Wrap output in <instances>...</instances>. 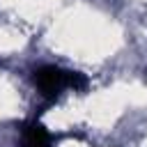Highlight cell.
Instances as JSON below:
<instances>
[{
  "instance_id": "cell-1",
  "label": "cell",
  "mask_w": 147,
  "mask_h": 147,
  "mask_svg": "<svg viewBox=\"0 0 147 147\" xmlns=\"http://www.w3.org/2000/svg\"><path fill=\"white\" fill-rule=\"evenodd\" d=\"M34 85L44 96H57L62 90H83L87 85V78L78 71H67L60 67H39L34 71Z\"/></svg>"
},
{
  "instance_id": "cell-2",
  "label": "cell",
  "mask_w": 147,
  "mask_h": 147,
  "mask_svg": "<svg viewBox=\"0 0 147 147\" xmlns=\"http://www.w3.org/2000/svg\"><path fill=\"white\" fill-rule=\"evenodd\" d=\"M23 147H51L48 133L41 124H28L23 131Z\"/></svg>"
}]
</instances>
